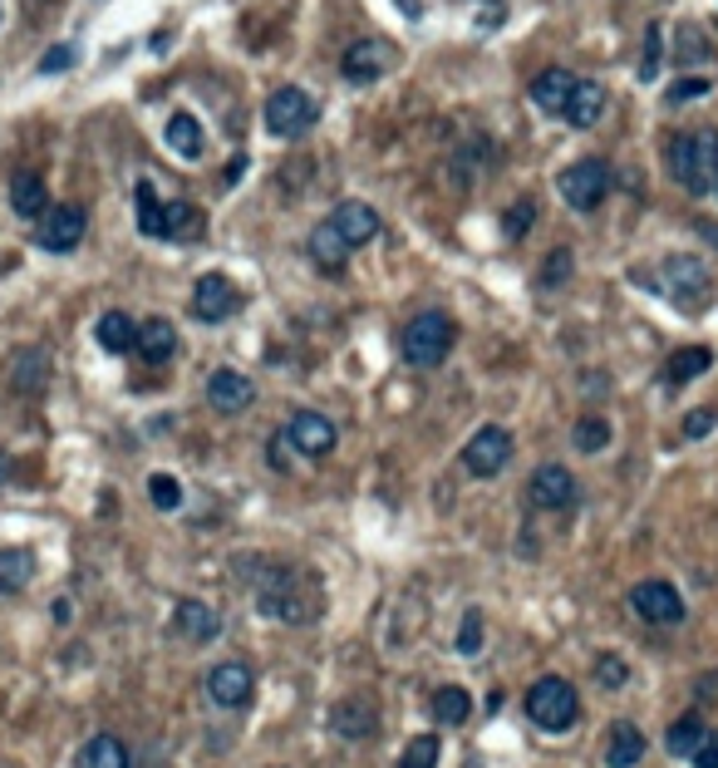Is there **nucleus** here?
Returning a JSON list of instances; mask_svg holds the SVG:
<instances>
[{"label":"nucleus","mask_w":718,"mask_h":768,"mask_svg":"<svg viewBox=\"0 0 718 768\" xmlns=\"http://www.w3.org/2000/svg\"><path fill=\"white\" fill-rule=\"evenodd\" d=\"M453 340H458V325H453V315L424 311V315H414V321L404 325V335H399V355H404L414 370H438V365L448 360Z\"/></svg>","instance_id":"f03ea898"},{"label":"nucleus","mask_w":718,"mask_h":768,"mask_svg":"<svg viewBox=\"0 0 718 768\" xmlns=\"http://www.w3.org/2000/svg\"><path fill=\"white\" fill-rule=\"evenodd\" d=\"M315 99L305 89H295V84H286V89H276L266 99V129L276 133V139H301L305 129L315 123Z\"/></svg>","instance_id":"0eeeda50"},{"label":"nucleus","mask_w":718,"mask_h":768,"mask_svg":"<svg viewBox=\"0 0 718 768\" xmlns=\"http://www.w3.org/2000/svg\"><path fill=\"white\" fill-rule=\"evenodd\" d=\"M714 193H718V167H714Z\"/></svg>","instance_id":"864d4df0"},{"label":"nucleus","mask_w":718,"mask_h":768,"mask_svg":"<svg viewBox=\"0 0 718 768\" xmlns=\"http://www.w3.org/2000/svg\"><path fill=\"white\" fill-rule=\"evenodd\" d=\"M133 197H139V231L143 237H163V203H157L153 183H139Z\"/></svg>","instance_id":"c9c22d12"},{"label":"nucleus","mask_w":718,"mask_h":768,"mask_svg":"<svg viewBox=\"0 0 718 768\" xmlns=\"http://www.w3.org/2000/svg\"><path fill=\"white\" fill-rule=\"evenodd\" d=\"M271 463H276L281 473L291 468V439H286V434H276V439H271Z\"/></svg>","instance_id":"09e8293b"},{"label":"nucleus","mask_w":718,"mask_h":768,"mask_svg":"<svg viewBox=\"0 0 718 768\" xmlns=\"http://www.w3.org/2000/svg\"><path fill=\"white\" fill-rule=\"evenodd\" d=\"M384 69H389L384 40H359V45H350L345 60H340V75L350 84H374V79H384Z\"/></svg>","instance_id":"2eb2a0df"},{"label":"nucleus","mask_w":718,"mask_h":768,"mask_svg":"<svg viewBox=\"0 0 718 768\" xmlns=\"http://www.w3.org/2000/svg\"><path fill=\"white\" fill-rule=\"evenodd\" d=\"M596 680H600L606 690H620V685L630 680L625 660H620V656H596Z\"/></svg>","instance_id":"37998d69"},{"label":"nucleus","mask_w":718,"mask_h":768,"mask_svg":"<svg viewBox=\"0 0 718 768\" xmlns=\"http://www.w3.org/2000/svg\"><path fill=\"white\" fill-rule=\"evenodd\" d=\"M50 380V355L35 350V345H25V350L15 355V385L25 389V394H35V389H45Z\"/></svg>","instance_id":"72a5a7b5"},{"label":"nucleus","mask_w":718,"mask_h":768,"mask_svg":"<svg viewBox=\"0 0 718 768\" xmlns=\"http://www.w3.org/2000/svg\"><path fill=\"white\" fill-rule=\"evenodd\" d=\"M35 576V552L30 547H0V596H15Z\"/></svg>","instance_id":"bb28decb"},{"label":"nucleus","mask_w":718,"mask_h":768,"mask_svg":"<svg viewBox=\"0 0 718 768\" xmlns=\"http://www.w3.org/2000/svg\"><path fill=\"white\" fill-rule=\"evenodd\" d=\"M660 60H664V25H645V50H640V79L660 75Z\"/></svg>","instance_id":"ea45409f"},{"label":"nucleus","mask_w":718,"mask_h":768,"mask_svg":"<svg viewBox=\"0 0 718 768\" xmlns=\"http://www.w3.org/2000/svg\"><path fill=\"white\" fill-rule=\"evenodd\" d=\"M10 478V458H6V448H0V483Z\"/></svg>","instance_id":"3c124183"},{"label":"nucleus","mask_w":718,"mask_h":768,"mask_svg":"<svg viewBox=\"0 0 718 768\" xmlns=\"http://www.w3.org/2000/svg\"><path fill=\"white\" fill-rule=\"evenodd\" d=\"M163 139H167V149H173L177 158H203V149H207L203 123H197L193 113H173L167 129H163Z\"/></svg>","instance_id":"c756f323"},{"label":"nucleus","mask_w":718,"mask_h":768,"mask_svg":"<svg viewBox=\"0 0 718 768\" xmlns=\"http://www.w3.org/2000/svg\"><path fill=\"white\" fill-rule=\"evenodd\" d=\"M74 768H129V749L113 734H94L79 754H74Z\"/></svg>","instance_id":"c85d7f7f"},{"label":"nucleus","mask_w":718,"mask_h":768,"mask_svg":"<svg viewBox=\"0 0 718 768\" xmlns=\"http://www.w3.org/2000/svg\"><path fill=\"white\" fill-rule=\"evenodd\" d=\"M330 724H335V734H340V739H374L379 734V714L369 710L365 700H340L335 704V714H330Z\"/></svg>","instance_id":"5701e85b"},{"label":"nucleus","mask_w":718,"mask_h":768,"mask_svg":"<svg viewBox=\"0 0 718 768\" xmlns=\"http://www.w3.org/2000/svg\"><path fill=\"white\" fill-rule=\"evenodd\" d=\"M257 606L281 626H305L320 616V586L295 566H266V576L257 582Z\"/></svg>","instance_id":"f257e3e1"},{"label":"nucleus","mask_w":718,"mask_h":768,"mask_svg":"<svg viewBox=\"0 0 718 768\" xmlns=\"http://www.w3.org/2000/svg\"><path fill=\"white\" fill-rule=\"evenodd\" d=\"M630 606L650 620V626H679L684 620V596L674 592V582H640L630 592Z\"/></svg>","instance_id":"9b49d317"},{"label":"nucleus","mask_w":718,"mask_h":768,"mask_svg":"<svg viewBox=\"0 0 718 768\" xmlns=\"http://www.w3.org/2000/svg\"><path fill=\"white\" fill-rule=\"evenodd\" d=\"M660 277H664V296H670L674 306H684V311H704V306H709L714 271L704 267L699 257H689V251H674V257H664Z\"/></svg>","instance_id":"39448f33"},{"label":"nucleus","mask_w":718,"mask_h":768,"mask_svg":"<svg viewBox=\"0 0 718 768\" xmlns=\"http://www.w3.org/2000/svg\"><path fill=\"white\" fill-rule=\"evenodd\" d=\"M251 690H257V675H251L247 660H221V666H213V675H207V694H213V704H221V710H241L251 700Z\"/></svg>","instance_id":"f8f14e48"},{"label":"nucleus","mask_w":718,"mask_h":768,"mask_svg":"<svg viewBox=\"0 0 718 768\" xmlns=\"http://www.w3.org/2000/svg\"><path fill=\"white\" fill-rule=\"evenodd\" d=\"M704 744H709V729H704L699 714H679V720L664 729V749H670L674 759H694Z\"/></svg>","instance_id":"a878e982"},{"label":"nucleus","mask_w":718,"mask_h":768,"mask_svg":"<svg viewBox=\"0 0 718 768\" xmlns=\"http://www.w3.org/2000/svg\"><path fill=\"white\" fill-rule=\"evenodd\" d=\"M94 340L109 355H129V350H139V321L123 311H104L99 325H94Z\"/></svg>","instance_id":"4be33fe9"},{"label":"nucleus","mask_w":718,"mask_h":768,"mask_svg":"<svg viewBox=\"0 0 718 768\" xmlns=\"http://www.w3.org/2000/svg\"><path fill=\"white\" fill-rule=\"evenodd\" d=\"M438 759H443L438 734H418V739L404 744V759H399V768H438Z\"/></svg>","instance_id":"e433bc0d"},{"label":"nucleus","mask_w":718,"mask_h":768,"mask_svg":"<svg viewBox=\"0 0 718 768\" xmlns=\"http://www.w3.org/2000/svg\"><path fill=\"white\" fill-rule=\"evenodd\" d=\"M231 311H237V286H231L221 271H207L193 286V315L203 325H217V321H227Z\"/></svg>","instance_id":"4468645a"},{"label":"nucleus","mask_w":718,"mask_h":768,"mask_svg":"<svg viewBox=\"0 0 718 768\" xmlns=\"http://www.w3.org/2000/svg\"><path fill=\"white\" fill-rule=\"evenodd\" d=\"M330 227L340 231L345 247L355 251V247H365V241L379 237V213H374L369 203H340V207L330 213Z\"/></svg>","instance_id":"a211bd4d"},{"label":"nucleus","mask_w":718,"mask_h":768,"mask_svg":"<svg viewBox=\"0 0 718 768\" xmlns=\"http://www.w3.org/2000/svg\"><path fill=\"white\" fill-rule=\"evenodd\" d=\"M699 231H704L709 241H718V227H714V223H699Z\"/></svg>","instance_id":"603ef678"},{"label":"nucleus","mask_w":718,"mask_h":768,"mask_svg":"<svg viewBox=\"0 0 718 768\" xmlns=\"http://www.w3.org/2000/svg\"><path fill=\"white\" fill-rule=\"evenodd\" d=\"M532 223H536V207H532V203H516V207H507L502 231L516 241V237H526V231H532Z\"/></svg>","instance_id":"c03bdc74"},{"label":"nucleus","mask_w":718,"mask_h":768,"mask_svg":"<svg viewBox=\"0 0 718 768\" xmlns=\"http://www.w3.org/2000/svg\"><path fill=\"white\" fill-rule=\"evenodd\" d=\"M10 207H15L20 217H45V213H50L45 177H40L35 167H20V173L10 177Z\"/></svg>","instance_id":"412c9836"},{"label":"nucleus","mask_w":718,"mask_h":768,"mask_svg":"<svg viewBox=\"0 0 718 768\" xmlns=\"http://www.w3.org/2000/svg\"><path fill=\"white\" fill-rule=\"evenodd\" d=\"M714 424H718L714 409H694V414H684V439H704Z\"/></svg>","instance_id":"49530a36"},{"label":"nucleus","mask_w":718,"mask_h":768,"mask_svg":"<svg viewBox=\"0 0 718 768\" xmlns=\"http://www.w3.org/2000/svg\"><path fill=\"white\" fill-rule=\"evenodd\" d=\"M251 399H257V389H251V380L241 370H217L207 380V404L217 414H241V409H251Z\"/></svg>","instance_id":"f3484780"},{"label":"nucleus","mask_w":718,"mask_h":768,"mask_svg":"<svg viewBox=\"0 0 718 768\" xmlns=\"http://www.w3.org/2000/svg\"><path fill=\"white\" fill-rule=\"evenodd\" d=\"M207 231V217L193 203H163V237L173 241H193Z\"/></svg>","instance_id":"7c9ffc66"},{"label":"nucleus","mask_w":718,"mask_h":768,"mask_svg":"<svg viewBox=\"0 0 718 768\" xmlns=\"http://www.w3.org/2000/svg\"><path fill=\"white\" fill-rule=\"evenodd\" d=\"M173 626H177V636L193 640V646H213V640L221 636V620L207 602H177Z\"/></svg>","instance_id":"6ab92c4d"},{"label":"nucleus","mask_w":718,"mask_h":768,"mask_svg":"<svg viewBox=\"0 0 718 768\" xmlns=\"http://www.w3.org/2000/svg\"><path fill=\"white\" fill-rule=\"evenodd\" d=\"M507 463H512V434H507L502 424L478 429V434L468 439V448H463V468H468L472 478H498Z\"/></svg>","instance_id":"6e6552de"},{"label":"nucleus","mask_w":718,"mask_h":768,"mask_svg":"<svg viewBox=\"0 0 718 768\" xmlns=\"http://www.w3.org/2000/svg\"><path fill=\"white\" fill-rule=\"evenodd\" d=\"M526 714H532L536 729L546 734H566L580 714V700H576V685L562 675H542L532 690H526Z\"/></svg>","instance_id":"20e7f679"},{"label":"nucleus","mask_w":718,"mask_h":768,"mask_svg":"<svg viewBox=\"0 0 718 768\" xmlns=\"http://www.w3.org/2000/svg\"><path fill=\"white\" fill-rule=\"evenodd\" d=\"M640 759H645V734H640V724H630V720L610 724V734H606V764L610 768H635Z\"/></svg>","instance_id":"aec40b11"},{"label":"nucleus","mask_w":718,"mask_h":768,"mask_svg":"<svg viewBox=\"0 0 718 768\" xmlns=\"http://www.w3.org/2000/svg\"><path fill=\"white\" fill-rule=\"evenodd\" d=\"M84 227H89V217H84V207H74V203H59V207H50L45 217H40V231H35V241L45 251H74L84 241Z\"/></svg>","instance_id":"9d476101"},{"label":"nucleus","mask_w":718,"mask_h":768,"mask_svg":"<svg viewBox=\"0 0 718 768\" xmlns=\"http://www.w3.org/2000/svg\"><path fill=\"white\" fill-rule=\"evenodd\" d=\"M482 640H488V630H482V616L468 612V616H463V630H458V650H463V656H478Z\"/></svg>","instance_id":"79ce46f5"},{"label":"nucleus","mask_w":718,"mask_h":768,"mask_svg":"<svg viewBox=\"0 0 718 768\" xmlns=\"http://www.w3.org/2000/svg\"><path fill=\"white\" fill-rule=\"evenodd\" d=\"M576 84H580V79L572 75V69L556 65V69H542V75L532 79V89H526V94H532V104H536L542 113H562V119H566V104H572Z\"/></svg>","instance_id":"dca6fc26"},{"label":"nucleus","mask_w":718,"mask_h":768,"mask_svg":"<svg viewBox=\"0 0 718 768\" xmlns=\"http://www.w3.org/2000/svg\"><path fill=\"white\" fill-rule=\"evenodd\" d=\"M286 439H291V448L295 454H305V458H325L335 448V424L325 414H315V409H301V414H291V424H286Z\"/></svg>","instance_id":"ddd939ff"},{"label":"nucleus","mask_w":718,"mask_h":768,"mask_svg":"<svg viewBox=\"0 0 718 768\" xmlns=\"http://www.w3.org/2000/svg\"><path fill=\"white\" fill-rule=\"evenodd\" d=\"M404 15H409V20H418V15H424V6H418V0H404Z\"/></svg>","instance_id":"8fccbe9b"},{"label":"nucleus","mask_w":718,"mask_h":768,"mask_svg":"<svg viewBox=\"0 0 718 768\" xmlns=\"http://www.w3.org/2000/svg\"><path fill=\"white\" fill-rule=\"evenodd\" d=\"M526 502H532L536 512H562L576 502V478L572 468H562V463H542V468L532 473V483H526Z\"/></svg>","instance_id":"1a4fd4ad"},{"label":"nucleus","mask_w":718,"mask_h":768,"mask_svg":"<svg viewBox=\"0 0 718 768\" xmlns=\"http://www.w3.org/2000/svg\"><path fill=\"white\" fill-rule=\"evenodd\" d=\"M428 710H433V720L448 724V729H453V724H468V714H472V694L463 690V685H443L438 694H433Z\"/></svg>","instance_id":"2f4dec72"},{"label":"nucleus","mask_w":718,"mask_h":768,"mask_svg":"<svg viewBox=\"0 0 718 768\" xmlns=\"http://www.w3.org/2000/svg\"><path fill=\"white\" fill-rule=\"evenodd\" d=\"M670 177L689 193H709L714 187V167H718V129H699V133H679L670 143Z\"/></svg>","instance_id":"7ed1b4c3"},{"label":"nucleus","mask_w":718,"mask_h":768,"mask_svg":"<svg viewBox=\"0 0 718 768\" xmlns=\"http://www.w3.org/2000/svg\"><path fill=\"white\" fill-rule=\"evenodd\" d=\"M148 498H153V508L177 512L183 508V483H177L173 473H153V478H148Z\"/></svg>","instance_id":"4c0bfd02"},{"label":"nucleus","mask_w":718,"mask_h":768,"mask_svg":"<svg viewBox=\"0 0 718 768\" xmlns=\"http://www.w3.org/2000/svg\"><path fill=\"white\" fill-rule=\"evenodd\" d=\"M566 281H572V251L556 247L552 257L542 261V286H546V291H556V286H566Z\"/></svg>","instance_id":"a19ab883"},{"label":"nucleus","mask_w":718,"mask_h":768,"mask_svg":"<svg viewBox=\"0 0 718 768\" xmlns=\"http://www.w3.org/2000/svg\"><path fill=\"white\" fill-rule=\"evenodd\" d=\"M606 113V84L600 79H580L572 104H566V123L572 129H596V119Z\"/></svg>","instance_id":"b1692460"},{"label":"nucleus","mask_w":718,"mask_h":768,"mask_svg":"<svg viewBox=\"0 0 718 768\" xmlns=\"http://www.w3.org/2000/svg\"><path fill=\"white\" fill-rule=\"evenodd\" d=\"M709 365H714V350L689 345V350H674V360L664 365V380H670V385H689V380H699Z\"/></svg>","instance_id":"473e14b6"},{"label":"nucleus","mask_w":718,"mask_h":768,"mask_svg":"<svg viewBox=\"0 0 718 768\" xmlns=\"http://www.w3.org/2000/svg\"><path fill=\"white\" fill-rule=\"evenodd\" d=\"M139 355L148 365H167L177 355V331L173 321H163V315H153V321L139 325Z\"/></svg>","instance_id":"393cba45"},{"label":"nucleus","mask_w":718,"mask_h":768,"mask_svg":"<svg viewBox=\"0 0 718 768\" xmlns=\"http://www.w3.org/2000/svg\"><path fill=\"white\" fill-rule=\"evenodd\" d=\"M674 65H704V60H709V40L699 35V30L694 25H679L674 30Z\"/></svg>","instance_id":"f704fd0d"},{"label":"nucleus","mask_w":718,"mask_h":768,"mask_svg":"<svg viewBox=\"0 0 718 768\" xmlns=\"http://www.w3.org/2000/svg\"><path fill=\"white\" fill-rule=\"evenodd\" d=\"M556 193H562L566 207H576V213H596V207L606 203V193H610V163H600V158H580V163H572L562 177H556Z\"/></svg>","instance_id":"423d86ee"},{"label":"nucleus","mask_w":718,"mask_h":768,"mask_svg":"<svg viewBox=\"0 0 718 768\" xmlns=\"http://www.w3.org/2000/svg\"><path fill=\"white\" fill-rule=\"evenodd\" d=\"M69 65H74V50L69 45H55V55L40 60V75H59V69H69Z\"/></svg>","instance_id":"de8ad7c7"},{"label":"nucleus","mask_w":718,"mask_h":768,"mask_svg":"<svg viewBox=\"0 0 718 768\" xmlns=\"http://www.w3.org/2000/svg\"><path fill=\"white\" fill-rule=\"evenodd\" d=\"M572 444L580 448V454H600V448H610V424L606 419H580Z\"/></svg>","instance_id":"58836bf2"},{"label":"nucleus","mask_w":718,"mask_h":768,"mask_svg":"<svg viewBox=\"0 0 718 768\" xmlns=\"http://www.w3.org/2000/svg\"><path fill=\"white\" fill-rule=\"evenodd\" d=\"M311 261L320 271H330V277H335V271H345V261H350V247H345V237L330 223H320L311 231Z\"/></svg>","instance_id":"cd10ccee"},{"label":"nucleus","mask_w":718,"mask_h":768,"mask_svg":"<svg viewBox=\"0 0 718 768\" xmlns=\"http://www.w3.org/2000/svg\"><path fill=\"white\" fill-rule=\"evenodd\" d=\"M709 94V79H674V89H670V104H689V99H704Z\"/></svg>","instance_id":"a18cd8bd"}]
</instances>
